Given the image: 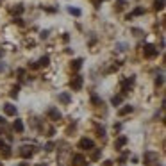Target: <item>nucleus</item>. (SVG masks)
Wrapping results in <instances>:
<instances>
[{
  "instance_id": "obj_1",
  "label": "nucleus",
  "mask_w": 166,
  "mask_h": 166,
  "mask_svg": "<svg viewBox=\"0 0 166 166\" xmlns=\"http://www.w3.org/2000/svg\"><path fill=\"white\" fill-rule=\"evenodd\" d=\"M79 148L81 150H93L95 148V143H93V139H89V138H82L81 141H79Z\"/></svg>"
},
{
  "instance_id": "obj_2",
  "label": "nucleus",
  "mask_w": 166,
  "mask_h": 166,
  "mask_svg": "<svg viewBox=\"0 0 166 166\" xmlns=\"http://www.w3.org/2000/svg\"><path fill=\"white\" fill-rule=\"evenodd\" d=\"M82 82H84V79L81 75H75V77H71L70 86H71V89H73V91H79V89L82 88Z\"/></svg>"
},
{
  "instance_id": "obj_3",
  "label": "nucleus",
  "mask_w": 166,
  "mask_h": 166,
  "mask_svg": "<svg viewBox=\"0 0 166 166\" xmlns=\"http://www.w3.org/2000/svg\"><path fill=\"white\" fill-rule=\"evenodd\" d=\"M143 56H145V57H148V59L155 57V56H157V48H155L154 45H145V48H143Z\"/></svg>"
},
{
  "instance_id": "obj_4",
  "label": "nucleus",
  "mask_w": 166,
  "mask_h": 166,
  "mask_svg": "<svg viewBox=\"0 0 166 166\" xmlns=\"http://www.w3.org/2000/svg\"><path fill=\"white\" fill-rule=\"evenodd\" d=\"M32 154H34V147H30V145H23V147L20 148V155L23 159H29Z\"/></svg>"
},
{
  "instance_id": "obj_5",
  "label": "nucleus",
  "mask_w": 166,
  "mask_h": 166,
  "mask_svg": "<svg viewBox=\"0 0 166 166\" xmlns=\"http://www.w3.org/2000/svg\"><path fill=\"white\" fill-rule=\"evenodd\" d=\"M73 166H88V163H86V157L81 155V154L73 155Z\"/></svg>"
},
{
  "instance_id": "obj_6",
  "label": "nucleus",
  "mask_w": 166,
  "mask_h": 166,
  "mask_svg": "<svg viewBox=\"0 0 166 166\" xmlns=\"http://www.w3.org/2000/svg\"><path fill=\"white\" fill-rule=\"evenodd\" d=\"M132 84H134V77H130L129 81H123L122 82V93H129V89H130Z\"/></svg>"
},
{
  "instance_id": "obj_7",
  "label": "nucleus",
  "mask_w": 166,
  "mask_h": 166,
  "mask_svg": "<svg viewBox=\"0 0 166 166\" xmlns=\"http://www.w3.org/2000/svg\"><path fill=\"white\" fill-rule=\"evenodd\" d=\"M4 112H5L7 116H15V114H16V107H15L13 104H5V105H4Z\"/></svg>"
},
{
  "instance_id": "obj_8",
  "label": "nucleus",
  "mask_w": 166,
  "mask_h": 166,
  "mask_svg": "<svg viewBox=\"0 0 166 166\" xmlns=\"http://www.w3.org/2000/svg\"><path fill=\"white\" fill-rule=\"evenodd\" d=\"M48 118H50V120H54V122H57V120H61V112L52 107V109H48Z\"/></svg>"
},
{
  "instance_id": "obj_9",
  "label": "nucleus",
  "mask_w": 166,
  "mask_h": 166,
  "mask_svg": "<svg viewBox=\"0 0 166 166\" xmlns=\"http://www.w3.org/2000/svg\"><path fill=\"white\" fill-rule=\"evenodd\" d=\"M59 102H63V104H70V102H71V97L68 95V93H61V95H59Z\"/></svg>"
},
{
  "instance_id": "obj_10",
  "label": "nucleus",
  "mask_w": 166,
  "mask_h": 166,
  "mask_svg": "<svg viewBox=\"0 0 166 166\" xmlns=\"http://www.w3.org/2000/svg\"><path fill=\"white\" fill-rule=\"evenodd\" d=\"M13 129L16 132H23V122L22 120H15V125H13Z\"/></svg>"
},
{
  "instance_id": "obj_11",
  "label": "nucleus",
  "mask_w": 166,
  "mask_h": 166,
  "mask_svg": "<svg viewBox=\"0 0 166 166\" xmlns=\"http://www.w3.org/2000/svg\"><path fill=\"white\" fill-rule=\"evenodd\" d=\"M81 66H82V59H75V61H71V70H81Z\"/></svg>"
},
{
  "instance_id": "obj_12",
  "label": "nucleus",
  "mask_w": 166,
  "mask_h": 166,
  "mask_svg": "<svg viewBox=\"0 0 166 166\" xmlns=\"http://www.w3.org/2000/svg\"><path fill=\"white\" fill-rule=\"evenodd\" d=\"M132 105H125V107H122L120 109V116H125V114H129V112H132Z\"/></svg>"
},
{
  "instance_id": "obj_13",
  "label": "nucleus",
  "mask_w": 166,
  "mask_h": 166,
  "mask_svg": "<svg viewBox=\"0 0 166 166\" xmlns=\"http://www.w3.org/2000/svg\"><path fill=\"white\" fill-rule=\"evenodd\" d=\"M125 143H127V138H125V136H122V138H118V141L114 143V147H116V148H122Z\"/></svg>"
},
{
  "instance_id": "obj_14",
  "label": "nucleus",
  "mask_w": 166,
  "mask_h": 166,
  "mask_svg": "<svg viewBox=\"0 0 166 166\" xmlns=\"http://www.w3.org/2000/svg\"><path fill=\"white\" fill-rule=\"evenodd\" d=\"M111 104L112 105H118V104H122V95H114L111 98Z\"/></svg>"
},
{
  "instance_id": "obj_15",
  "label": "nucleus",
  "mask_w": 166,
  "mask_h": 166,
  "mask_svg": "<svg viewBox=\"0 0 166 166\" xmlns=\"http://www.w3.org/2000/svg\"><path fill=\"white\" fill-rule=\"evenodd\" d=\"M48 61H50V59H48V56H43V57L38 61V66H46V64H48Z\"/></svg>"
},
{
  "instance_id": "obj_16",
  "label": "nucleus",
  "mask_w": 166,
  "mask_h": 166,
  "mask_svg": "<svg viewBox=\"0 0 166 166\" xmlns=\"http://www.w3.org/2000/svg\"><path fill=\"white\" fill-rule=\"evenodd\" d=\"M100 155H102V150L98 148V150H95V152H93V155H91V159H93V161H98V159H100Z\"/></svg>"
},
{
  "instance_id": "obj_17",
  "label": "nucleus",
  "mask_w": 166,
  "mask_h": 166,
  "mask_svg": "<svg viewBox=\"0 0 166 166\" xmlns=\"http://www.w3.org/2000/svg\"><path fill=\"white\" fill-rule=\"evenodd\" d=\"M22 13H23V5H16V7L15 9H13V15H22Z\"/></svg>"
},
{
  "instance_id": "obj_18",
  "label": "nucleus",
  "mask_w": 166,
  "mask_h": 166,
  "mask_svg": "<svg viewBox=\"0 0 166 166\" xmlns=\"http://www.w3.org/2000/svg\"><path fill=\"white\" fill-rule=\"evenodd\" d=\"M154 7H155V9H159V11H161V9L164 7V0H155V5H154Z\"/></svg>"
},
{
  "instance_id": "obj_19",
  "label": "nucleus",
  "mask_w": 166,
  "mask_h": 166,
  "mask_svg": "<svg viewBox=\"0 0 166 166\" xmlns=\"http://www.w3.org/2000/svg\"><path fill=\"white\" fill-rule=\"evenodd\" d=\"M125 7V0H118L116 2V11H122Z\"/></svg>"
},
{
  "instance_id": "obj_20",
  "label": "nucleus",
  "mask_w": 166,
  "mask_h": 166,
  "mask_svg": "<svg viewBox=\"0 0 166 166\" xmlns=\"http://www.w3.org/2000/svg\"><path fill=\"white\" fill-rule=\"evenodd\" d=\"M18 91H20V86H15V88L11 89V97H13V98H16V97H18Z\"/></svg>"
},
{
  "instance_id": "obj_21",
  "label": "nucleus",
  "mask_w": 166,
  "mask_h": 166,
  "mask_svg": "<svg viewBox=\"0 0 166 166\" xmlns=\"http://www.w3.org/2000/svg\"><path fill=\"white\" fill-rule=\"evenodd\" d=\"M68 11H70L73 16H81V11H79V9H75V7H68Z\"/></svg>"
},
{
  "instance_id": "obj_22",
  "label": "nucleus",
  "mask_w": 166,
  "mask_h": 166,
  "mask_svg": "<svg viewBox=\"0 0 166 166\" xmlns=\"http://www.w3.org/2000/svg\"><path fill=\"white\" fill-rule=\"evenodd\" d=\"M2 155H4V157H9V155H11L9 147H4V148H2Z\"/></svg>"
},
{
  "instance_id": "obj_23",
  "label": "nucleus",
  "mask_w": 166,
  "mask_h": 166,
  "mask_svg": "<svg viewBox=\"0 0 166 166\" xmlns=\"http://www.w3.org/2000/svg\"><path fill=\"white\" fill-rule=\"evenodd\" d=\"M143 13H145V11H143L141 7H138V9H134V13H132V15H143ZM132 15H129V16H132Z\"/></svg>"
},
{
  "instance_id": "obj_24",
  "label": "nucleus",
  "mask_w": 166,
  "mask_h": 166,
  "mask_svg": "<svg viewBox=\"0 0 166 166\" xmlns=\"http://www.w3.org/2000/svg\"><path fill=\"white\" fill-rule=\"evenodd\" d=\"M163 84V75H157V79H155V86H161Z\"/></svg>"
},
{
  "instance_id": "obj_25",
  "label": "nucleus",
  "mask_w": 166,
  "mask_h": 166,
  "mask_svg": "<svg viewBox=\"0 0 166 166\" xmlns=\"http://www.w3.org/2000/svg\"><path fill=\"white\" fill-rule=\"evenodd\" d=\"M46 152H50V150H54V143H46V147H45Z\"/></svg>"
},
{
  "instance_id": "obj_26",
  "label": "nucleus",
  "mask_w": 166,
  "mask_h": 166,
  "mask_svg": "<svg viewBox=\"0 0 166 166\" xmlns=\"http://www.w3.org/2000/svg\"><path fill=\"white\" fill-rule=\"evenodd\" d=\"M93 104H102V100H98V97L93 95Z\"/></svg>"
},
{
  "instance_id": "obj_27",
  "label": "nucleus",
  "mask_w": 166,
  "mask_h": 166,
  "mask_svg": "<svg viewBox=\"0 0 166 166\" xmlns=\"http://www.w3.org/2000/svg\"><path fill=\"white\" fill-rule=\"evenodd\" d=\"M46 36H48V30H43V32H41V38H43V39H45V38H46Z\"/></svg>"
},
{
  "instance_id": "obj_28",
  "label": "nucleus",
  "mask_w": 166,
  "mask_h": 166,
  "mask_svg": "<svg viewBox=\"0 0 166 166\" xmlns=\"http://www.w3.org/2000/svg\"><path fill=\"white\" fill-rule=\"evenodd\" d=\"M104 166H112V161H105V163H104Z\"/></svg>"
},
{
  "instance_id": "obj_29",
  "label": "nucleus",
  "mask_w": 166,
  "mask_h": 166,
  "mask_svg": "<svg viewBox=\"0 0 166 166\" xmlns=\"http://www.w3.org/2000/svg\"><path fill=\"white\" fill-rule=\"evenodd\" d=\"M4 147H5V143L2 141V139H0V148H4Z\"/></svg>"
},
{
  "instance_id": "obj_30",
  "label": "nucleus",
  "mask_w": 166,
  "mask_h": 166,
  "mask_svg": "<svg viewBox=\"0 0 166 166\" xmlns=\"http://www.w3.org/2000/svg\"><path fill=\"white\" fill-rule=\"evenodd\" d=\"M5 70V64H0V71H4Z\"/></svg>"
},
{
  "instance_id": "obj_31",
  "label": "nucleus",
  "mask_w": 166,
  "mask_h": 166,
  "mask_svg": "<svg viewBox=\"0 0 166 166\" xmlns=\"http://www.w3.org/2000/svg\"><path fill=\"white\" fill-rule=\"evenodd\" d=\"M2 123H4V118H2V116H0V125H2Z\"/></svg>"
},
{
  "instance_id": "obj_32",
  "label": "nucleus",
  "mask_w": 166,
  "mask_h": 166,
  "mask_svg": "<svg viewBox=\"0 0 166 166\" xmlns=\"http://www.w3.org/2000/svg\"><path fill=\"white\" fill-rule=\"evenodd\" d=\"M2 54H4V50H2V48H0V56H2Z\"/></svg>"
},
{
  "instance_id": "obj_33",
  "label": "nucleus",
  "mask_w": 166,
  "mask_h": 166,
  "mask_svg": "<svg viewBox=\"0 0 166 166\" xmlns=\"http://www.w3.org/2000/svg\"><path fill=\"white\" fill-rule=\"evenodd\" d=\"M36 166H45V164H36Z\"/></svg>"
},
{
  "instance_id": "obj_34",
  "label": "nucleus",
  "mask_w": 166,
  "mask_h": 166,
  "mask_svg": "<svg viewBox=\"0 0 166 166\" xmlns=\"http://www.w3.org/2000/svg\"><path fill=\"white\" fill-rule=\"evenodd\" d=\"M0 166H2V163H0Z\"/></svg>"
}]
</instances>
